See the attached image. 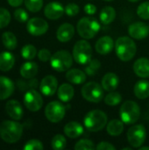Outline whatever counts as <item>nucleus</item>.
<instances>
[{
    "label": "nucleus",
    "mask_w": 149,
    "mask_h": 150,
    "mask_svg": "<svg viewBox=\"0 0 149 150\" xmlns=\"http://www.w3.org/2000/svg\"><path fill=\"white\" fill-rule=\"evenodd\" d=\"M115 51L120 61L129 62L135 56L137 47L132 37L121 36L118 38L115 42Z\"/></svg>",
    "instance_id": "obj_1"
},
{
    "label": "nucleus",
    "mask_w": 149,
    "mask_h": 150,
    "mask_svg": "<svg viewBox=\"0 0 149 150\" xmlns=\"http://www.w3.org/2000/svg\"><path fill=\"white\" fill-rule=\"evenodd\" d=\"M23 126L17 121L4 120L0 124V137L7 143H15L23 134Z\"/></svg>",
    "instance_id": "obj_2"
},
{
    "label": "nucleus",
    "mask_w": 149,
    "mask_h": 150,
    "mask_svg": "<svg viewBox=\"0 0 149 150\" xmlns=\"http://www.w3.org/2000/svg\"><path fill=\"white\" fill-rule=\"evenodd\" d=\"M108 123L106 113L101 110H92L89 112L83 119V124L87 130L90 132H98L103 130Z\"/></svg>",
    "instance_id": "obj_3"
},
{
    "label": "nucleus",
    "mask_w": 149,
    "mask_h": 150,
    "mask_svg": "<svg viewBox=\"0 0 149 150\" xmlns=\"http://www.w3.org/2000/svg\"><path fill=\"white\" fill-rule=\"evenodd\" d=\"M101 26L99 22L90 17L82 18L76 25V30L78 34L85 40H90L94 38L99 32Z\"/></svg>",
    "instance_id": "obj_4"
},
{
    "label": "nucleus",
    "mask_w": 149,
    "mask_h": 150,
    "mask_svg": "<svg viewBox=\"0 0 149 150\" xmlns=\"http://www.w3.org/2000/svg\"><path fill=\"white\" fill-rule=\"evenodd\" d=\"M119 116L120 120L125 124L133 125L137 122L141 117V108L136 102L133 100H127L120 106Z\"/></svg>",
    "instance_id": "obj_5"
},
{
    "label": "nucleus",
    "mask_w": 149,
    "mask_h": 150,
    "mask_svg": "<svg viewBox=\"0 0 149 150\" xmlns=\"http://www.w3.org/2000/svg\"><path fill=\"white\" fill-rule=\"evenodd\" d=\"M72 55L76 62L81 65H86L92 58V47L85 40H80L76 42Z\"/></svg>",
    "instance_id": "obj_6"
},
{
    "label": "nucleus",
    "mask_w": 149,
    "mask_h": 150,
    "mask_svg": "<svg viewBox=\"0 0 149 150\" xmlns=\"http://www.w3.org/2000/svg\"><path fill=\"white\" fill-rule=\"evenodd\" d=\"M73 55L67 50H59L52 54L50 59L51 67L58 71L64 72L68 70L73 64Z\"/></svg>",
    "instance_id": "obj_7"
},
{
    "label": "nucleus",
    "mask_w": 149,
    "mask_h": 150,
    "mask_svg": "<svg viewBox=\"0 0 149 150\" xmlns=\"http://www.w3.org/2000/svg\"><path fill=\"white\" fill-rule=\"evenodd\" d=\"M81 93L88 102L99 103L104 98V88L96 82H89L82 87Z\"/></svg>",
    "instance_id": "obj_8"
},
{
    "label": "nucleus",
    "mask_w": 149,
    "mask_h": 150,
    "mask_svg": "<svg viewBox=\"0 0 149 150\" xmlns=\"http://www.w3.org/2000/svg\"><path fill=\"white\" fill-rule=\"evenodd\" d=\"M126 137L132 148L140 149L147 139V130L141 124L133 125L128 129Z\"/></svg>",
    "instance_id": "obj_9"
},
{
    "label": "nucleus",
    "mask_w": 149,
    "mask_h": 150,
    "mask_svg": "<svg viewBox=\"0 0 149 150\" xmlns=\"http://www.w3.org/2000/svg\"><path fill=\"white\" fill-rule=\"evenodd\" d=\"M65 106L59 101L48 103L45 108V116L52 123H58L65 117Z\"/></svg>",
    "instance_id": "obj_10"
},
{
    "label": "nucleus",
    "mask_w": 149,
    "mask_h": 150,
    "mask_svg": "<svg viewBox=\"0 0 149 150\" xmlns=\"http://www.w3.org/2000/svg\"><path fill=\"white\" fill-rule=\"evenodd\" d=\"M24 104L29 111L38 112L43 105V98L36 90L30 89L24 96Z\"/></svg>",
    "instance_id": "obj_11"
},
{
    "label": "nucleus",
    "mask_w": 149,
    "mask_h": 150,
    "mask_svg": "<svg viewBox=\"0 0 149 150\" xmlns=\"http://www.w3.org/2000/svg\"><path fill=\"white\" fill-rule=\"evenodd\" d=\"M26 30L33 36H40L47 32L48 23L41 18H32L27 21Z\"/></svg>",
    "instance_id": "obj_12"
},
{
    "label": "nucleus",
    "mask_w": 149,
    "mask_h": 150,
    "mask_svg": "<svg viewBox=\"0 0 149 150\" xmlns=\"http://www.w3.org/2000/svg\"><path fill=\"white\" fill-rule=\"evenodd\" d=\"M128 33L134 40H144L149 35V25L144 22H135L129 25Z\"/></svg>",
    "instance_id": "obj_13"
},
{
    "label": "nucleus",
    "mask_w": 149,
    "mask_h": 150,
    "mask_svg": "<svg viewBox=\"0 0 149 150\" xmlns=\"http://www.w3.org/2000/svg\"><path fill=\"white\" fill-rule=\"evenodd\" d=\"M40 92L47 97H51L55 94L58 90V81L56 77L51 75L45 76L40 81Z\"/></svg>",
    "instance_id": "obj_14"
},
{
    "label": "nucleus",
    "mask_w": 149,
    "mask_h": 150,
    "mask_svg": "<svg viewBox=\"0 0 149 150\" xmlns=\"http://www.w3.org/2000/svg\"><path fill=\"white\" fill-rule=\"evenodd\" d=\"M65 12V7L59 2H50L44 8L45 16L52 20L59 19L63 16Z\"/></svg>",
    "instance_id": "obj_15"
},
{
    "label": "nucleus",
    "mask_w": 149,
    "mask_h": 150,
    "mask_svg": "<svg viewBox=\"0 0 149 150\" xmlns=\"http://www.w3.org/2000/svg\"><path fill=\"white\" fill-rule=\"evenodd\" d=\"M114 47H115V42L112 40V38L108 35L99 38L95 45L96 51L102 55L110 54Z\"/></svg>",
    "instance_id": "obj_16"
},
{
    "label": "nucleus",
    "mask_w": 149,
    "mask_h": 150,
    "mask_svg": "<svg viewBox=\"0 0 149 150\" xmlns=\"http://www.w3.org/2000/svg\"><path fill=\"white\" fill-rule=\"evenodd\" d=\"M5 111L6 113L14 120H19L22 119L24 111L20 103L15 99L9 100L5 105Z\"/></svg>",
    "instance_id": "obj_17"
},
{
    "label": "nucleus",
    "mask_w": 149,
    "mask_h": 150,
    "mask_svg": "<svg viewBox=\"0 0 149 150\" xmlns=\"http://www.w3.org/2000/svg\"><path fill=\"white\" fill-rule=\"evenodd\" d=\"M75 34V27L69 23H64L59 26L56 32V38L61 42L69 41Z\"/></svg>",
    "instance_id": "obj_18"
},
{
    "label": "nucleus",
    "mask_w": 149,
    "mask_h": 150,
    "mask_svg": "<svg viewBox=\"0 0 149 150\" xmlns=\"http://www.w3.org/2000/svg\"><path fill=\"white\" fill-rule=\"evenodd\" d=\"M14 89V83L10 78L0 76V100L10 98L12 95Z\"/></svg>",
    "instance_id": "obj_19"
},
{
    "label": "nucleus",
    "mask_w": 149,
    "mask_h": 150,
    "mask_svg": "<svg viewBox=\"0 0 149 150\" xmlns=\"http://www.w3.org/2000/svg\"><path fill=\"white\" fill-rule=\"evenodd\" d=\"M133 71L141 78L149 77V60L146 57L137 59L133 63Z\"/></svg>",
    "instance_id": "obj_20"
},
{
    "label": "nucleus",
    "mask_w": 149,
    "mask_h": 150,
    "mask_svg": "<svg viewBox=\"0 0 149 150\" xmlns=\"http://www.w3.org/2000/svg\"><path fill=\"white\" fill-rule=\"evenodd\" d=\"M119 84V78L115 73L112 72L106 73L102 78L101 85L104 88V90L106 91L109 92L114 91L118 88Z\"/></svg>",
    "instance_id": "obj_21"
},
{
    "label": "nucleus",
    "mask_w": 149,
    "mask_h": 150,
    "mask_svg": "<svg viewBox=\"0 0 149 150\" xmlns=\"http://www.w3.org/2000/svg\"><path fill=\"white\" fill-rule=\"evenodd\" d=\"M63 132L67 137L76 139L83 134V127L76 121H70L64 126Z\"/></svg>",
    "instance_id": "obj_22"
},
{
    "label": "nucleus",
    "mask_w": 149,
    "mask_h": 150,
    "mask_svg": "<svg viewBox=\"0 0 149 150\" xmlns=\"http://www.w3.org/2000/svg\"><path fill=\"white\" fill-rule=\"evenodd\" d=\"M86 77V73L78 69H69L68 70H67L66 73L67 80L74 84H82L85 83Z\"/></svg>",
    "instance_id": "obj_23"
},
{
    "label": "nucleus",
    "mask_w": 149,
    "mask_h": 150,
    "mask_svg": "<svg viewBox=\"0 0 149 150\" xmlns=\"http://www.w3.org/2000/svg\"><path fill=\"white\" fill-rule=\"evenodd\" d=\"M75 95V90L69 83H62L57 90L58 98L64 103L69 102Z\"/></svg>",
    "instance_id": "obj_24"
},
{
    "label": "nucleus",
    "mask_w": 149,
    "mask_h": 150,
    "mask_svg": "<svg viewBox=\"0 0 149 150\" xmlns=\"http://www.w3.org/2000/svg\"><path fill=\"white\" fill-rule=\"evenodd\" d=\"M39 71V66L34 62H25L20 68V75L25 79L33 78Z\"/></svg>",
    "instance_id": "obj_25"
},
{
    "label": "nucleus",
    "mask_w": 149,
    "mask_h": 150,
    "mask_svg": "<svg viewBox=\"0 0 149 150\" xmlns=\"http://www.w3.org/2000/svg\"><path fill=\"white\" fill-rule=\"evenodd\" d=\"M133 92L139 99H146L149 97V82L148 80L138 81L134 87Z\"/></svg>",
    "instance_id": "obj_26"
},
{
    "label": "nucleus",
    "mask_w": 149,
    "mask_h": 150,
    "mask_svg": "<svg viewBox=\"0 0 149 150\" xmlns=\"http://www.w3.org/2000/svg\"><path fill=\"white\" fill-rule=\"evenodd\" d=\"M15 63V57L14 55L8 52H2L0 53V70L1 71H9L11 70Z\"/></svg>",
    "instance_id": "obj_27"
},
{
    "label": "nucleus",
    "mask_w": 149,
    "mask_h": 150,
    "mask_svg": "<svg viewBox=\"0 0 149 150\" xmlns=\"http://www.w3.org/2000/svg\"><path fill=\"white\" fill-rule=\"evenodd\" d=\"M106 131L111 136H119L124 131V122L121 120H112L107 123Z\"/></svg>",
    "instance_id": "obj_28"
},
{
    "label": "nucleus",
    "mask_w": 149,
    "mask_h": 150,
    "mask_svg": "<svg viewBox=\"0 0 149 150\" xmlns=\"http://www.w3.org/2000/svg\"><path fill=\"white\" fill-rule=\"evenodd\" d=\"M116 18V11L112 6H105L99 13V18L101 23L109 25L114 21Z\"/></svg>",
    "instance_id": "obj_29"
},
{
    "label": "nucleus",
    "mask_w": 149,
    "mask_h": 150,
    "mask_svg": "<svg viewBox=\"0 0 149 150\" xmlns=\"http://www.w3.org/2000/svg\"><path fill=\"white\" fill-rule=\"evenodd\" d=\"M2 41L4 46L9 50H13L18 46L17 38L11 32H4L2 34Z\"/></svg>",
    "instance_id": "obj_30"
},
{
    "label": "nucleus",
    "mask_w": 149,
    "mask_h": 150,
    "mask_svg": "<svg viewBox=\"0 0 149 150\" xmlns=\"http://www.w3.org/2000/svg\"><path fill=\"white\" fill-rule=\"evenodd\" d=\"M100 67H101V62L97 59H93V60H90L86 64L84 68V72L86 73V75L92 76L97 74Z\"/></svg>",
    "instance_id": "obj_31"
},
{
    "label": "nucleus",
    "mask_w": 149,
    "mask_h": 150,
    "mask_svg": "<svg viewBox=\"0 0 149 150\" xmlns=\"http://www.w3.org/2000/svg\"><path fill=\"white\" fill-rule=\"evenodd\" d=\"M36 54H38V52H37L36 47L33 45L27 44L24 46L21 49V55L25 60H28V61L32 60L36 56Z\"/></svg>",
    "instance_id": "obj_32"
},
{
    "label": "nucleus",
    "mask_w": 149,
    "mask_h": 150,
    "mask_svg": "<svg viewBox=\"0 0 149 150\" xmlns=\"http://www.w3.org/2000/svg\"><path fill=\"white\" fill-rule=\"evenodd\" d=\"M67 140L62 134H56L51 142V146L54 150H62L66 148Z\"/></svg>",
    "instance_id": "obj_33"
},
{
    "label": "nucleus",
    "mask_w": 149,
    "mask_h": 150,
    "mask_svg": "<svg viewBox=\"0 0 149 150\" xmlns=\"http://www.w3.org/2000/svg\"><path fill=\"white\" fill-rule=\"evenodd\" d=\"M122 101V96L116 91H111L105 98V103L110 106H115Z\"/></svg>",
    "instance_id": "obj_34"
},
{
    "label": "nucleus",
    "mask_w": 149,
    "mask_h": 150,
    "mask_svg": "<svg viewBox=\"0 0 149 150\" xmlns=\"http://www.w3.org/2000/svg\"><path fill=\"white\" fill-rule=\"evenodd\" d=\"M76 150H93L96 149V146L94 145V142L89 139H81L79 140L76 145Z\"/></svg>",
    "instance_id": "obj_35"
},
{
    "label": "nucleus",
    "mask_w": 149,
    "mask_h": 150,
    "mask_svg": "<svg viewBox=\"0 0 149 150\" xmlns=\"http://www.w3.org/2000/svg\"><path fill=\"white\" fill-rule=\"evenodd\" d=\"M25 5L29 11L38 12L43 7V0H25Z\"/></svg>",
    "instance_id": "obj_36"
},
{
    "label": "nucleus",
    "mask_w": 149,
    "mask_h": 150,
    "mask_svg": "<svg viewBox=\"0 0 149 150\" xmlns=\"http://www.w3.org/2000/svg\"><path fill=\"white\" fill-rule=\"evenodd\" d=\"M137 15L142 19H149V2L141 3L138 6Z\"/></svg>",
    "instance_id": "obj_37"
},
{
    "label": "nucleus",
    "mask_w": 149,
    "mask_h": 150,
    "mask_svg": "<svg viewBox=\"0 0 149 150\" xmlns=\"http://www.w3.org/2000/svg\"><path fill=\"white\" fill-rule=\"evenodd\" d=\"M11 21V14L5 8H0V29L6 27Z\"/></svg>",
    "instance_id": "obj_38"
},
{
    "label": "nucleus",
    "mask_w": 149,
    "mask_h": 150,
    "mask_svg": "<svg viewBox=\"0 0 149 150\" xmlns=\"http://www.w3.org/2000/svg\"><path fill=\"white\" fill-rule=\"evenodd\" d=\"M43 149L44 146L42 142L35 139L28 141L24 146V150H42Z\"/></svg>",
    "instance_id": "obj_39"
},
{
    "label": "nucleus",
    "mask_w": 149,
    "mask_h": 150,
    "mask_svg": "<svg viewBox=\"0 0 149 150\" xmlns=\"http://www.w3.org/2000/svg\"><path fill=\"white\" fill-rule=\"evenodd\" d=\"M80 7L75 3H69L65 6V13L69 17H75L79 13Z\"/></svg>",
    "instance_id": "obj_40"
},
{
    "label": "nucleus",
    "mask_w": 149,
    "mask_h": 150,
    "mask_svg": "<svg viewBox=\"0 0 149 150\" xmlns=\"http://www.w3.org/2000/svg\"><path fill=\"white\" fill-rule=\"evenodd\" d=\"M18 85L21 90L25 89H34L38 86V81L37 79L32 78L29 82H25L24 80L18 81Z\"/></svg>",
    "instance_id": "obj_41"
},
{
    "label": "nucleus",
    "mask_w": 149,
    "mask_h": 150,
    "mask_svg": "<svg viewBox=\"0 0 149 150\" xmlns=\"http://www.w3.org/2000/svg\"><path fill=\"white\" fill-rule=\"evenodd\" d=\"M14 18L18 22L24 23L28 20V13L25 11V10H24L22 8H18V9L15 10V11H14Z\"/></svg>",
    "instance_id": "obj_42"
},
{
    "label": "nucleus",
    "mask_w": 149,
    "mask_h": 150,
    "mask_svg": "<svg viewBox=\"0 0 149 150\" xmlns=\"http://www.w3.org/2000/svg\"><path fill=\"white\" fill-rule=\"evenodd\" d=\"M51 57H52L51 52L47 48H42L38 52V58L41 62H48L50 61Z\"/></svg>",
    "instance_id": "obj_43"
},
{
    "label": "nucleus",
    "mask_w": 149,
    "mask_h": 150,
    "mask_svg": "<svg viewBox=\"0 0 149 150\" xmlns=\"http://www.w3.org/2000/svg\"><path fill=\"white\" fill-rule=\"evenodd\" d=\"M97 150H115L116 147L107 142H101L96 146Z\"/></svg>",
    "instance_id": "obj_44"
},
{
    "label": "nucleus",
    "mask_w": 149,
    "mask_h": 150,
    "mask_svg": "<svg viewBox=\"0 0 149 150\" xmlns=\"http://www.w3.org/2000/svg\"><path fill=\"white\" fill-rule=\"evenodd\" d=\"M84 12L88 15H94L97 12V6L93 4H87L83 7Z\"/></svg>",
    "instance_id": "obj_45"
},
{
    "label": "nucleus",
    "mask_w": 149,
    "mask_h": 150,
    "mask_svg": "<svg viewBox=\"0 0 149 150\" xmlns=\"http://www.w3.org/2000/svg\"><path fill=\"white\" fill-rule=\"evenodd\" d=\"M24 1L25 0H7L8 4L12 7H18L19 5L23 4Z\"/></svg>",
    "instance_id": "obj_46"
},
{
    "label": "nucleus",
    "mask_w": 149,
    "mask_h": 150,
    "mask_svg": "<svg viewBox=\"0 0 149 150\" xmlns=\"http://www.w3.org/2000/svg\"><path fill=\"white\" fill-rule=\"evenodd\" d=\"M146 149H148L149 150V147H141L140 148V150H146Z\"/></svg>",
    "instance_id": "obj_47"
},
{
    "label": "nucleus",
    "mask_w": 149,
    "mask_h": 150,
    "mask_svg": "<svg viewBox=\"0 0 149 150\" xmlns=\"http://www.w3.org/2000/svg\"><path fill=\"white\" fill-rule=\"evenodd\" d=\"M129 2H132V3H136V2H139L141 0H128Z\"/></svg>",
    "instance_id": "obj_48"
},
{
    "label": "nucleus",
    "mask_w": 149,
    "mask_h": 150,
    "mask_svg": "<svg viewBox=\"0 0 149 150\" xmlns=\"http://www.w3.org/2000/svg\"><path fill=\"white\" fill-rule=\"evenodd\" d=\"M123 150H132V148H124Z\"/></svg>",
    "instance_id": "obj_49"
},
{
    "label": "nucleus",
    "mask_w": 149,
    "mask_h": 150,
    "mask_svg": "<svg viewBox=\"0 0 149 150\" xmlns=\"http://www.w3.org/2000/svg\"><path fill=\"white\" fill-rule=\"evenodd\" d=\"M105 1H106V2H112V1H114V0H105Z\"/></svg>",
    "instance_id": "obj_50"
}]
</instances>
